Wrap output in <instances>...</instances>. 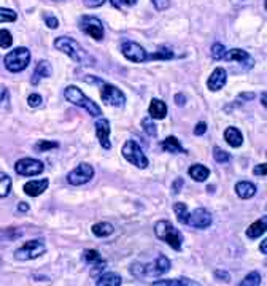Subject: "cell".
Listing matches in <instances>:
<instances>
[{"mask_svg":"<svg viewBox=\"0 0 267 286\" xmlns=\"http://www.w3.org/2000/svg\"><path fill=\"white\" fill-rule=\"evenodd\" d=\"M64 97L70 102V104L77 105L79 108H83V110H86L91 114V116L99 118L100 114H102L100 107L95 104V102L91 100L89 97L84 95L81 93V89H78L77 86H67V88L64 89Z\"/></svg>","mask_w":267,"mask_h":286,"instance_id":"6da1fadb","label":"cell"},{"mask_svg":"<svg viewBox=\"0 0 267 286\" xmlns=\"http://www.w3.org/2000/svg\"><path fill=\"white\" fill-rule=\"evenodd\" d=\"M155 234L159 240L166 242L169 247L180 251L183 245V236L170 221H159L155 224Z\"/></svg>","mask_w":267,"mask_h":286,"instance_id":"7a4b0ae2","label":"cell"},{"mask_svg":"<svg viewBox=\"0 0 267 286\" xmlns=\"http://www.w3.org/2000/svg\"><path fill=\"white\" fill-rule=\"evenodd\" d=\"M3 62H5V67H7L10 72H13V73L22 72L31 62V51L24 47L15 48L3 57Z\"/></svg>","mask_w":267,"mask_h":286,"instance_id":"3957f363","label":"cell"},{"mask_svg":"<svg viewBox=\"0 0 267 286\" xmlns=\"http://www.w3.org/2000/svg\"><path fill=\"white\" fill-rule=\"evenodd\" d=\"M54 48L62 51L64 54H67L70 57V59H73L75 62H84L86 59H89L86 51H84L79 45L75 42L73 38H69V37H59L54 40Z\"/></svg>","mask_w":267,"mask_h":286,"instance_id":"277c9868","label":"cell"},{"mask_svg":"<svg viewBox=\"0 0 267 286\" xmlns=\"http://www.w3.org/2000/svg\"><path fill=\"white\" fill-rule=\"evenodd\" d=\"M45 251H47L45 240L43 238H33V240H29V242H26L21 248H18L15 251V259L16 261L35 259V257L42 256Z\"/></svg>","mask_w":267,"mask_h":286,"instance_id":"5b68a950","label":"cell"},{"mask_svg":"<svg viewBox=\"0 0 267 286\" xmlns=\"http://www.w3.org/2000/svg\"><path fill=\"white\" fill-rule=\"evenodd\" d=\"M123 156L127 159L130 164H134L139 169H146L148 167V158L145 156V153L141 151L140 145L135 140H127L123 146Z\"/></svg>","mask_w":267,"mask_h":286,"instance_id":"8992f818","label":"cell"},{"mask_svg":"<svg viewBox=\"0 0 267 286\" xmlns=\"http://www.w3.org/2000/svg\"><path fill=\"white\" fill-rule=\"evenodd\" d=\"M100 99L105 102L107 105L121 108L126 104V95L121 93V89H118L113 84H102L100 88Z\"/></svg>","mask_w":267,"mask_h":286,"instance_id":"52a82bcc","label":"cell"},{"mask_svg":"<svg viewBox=\"0 0 267 286\" xmlns=\"http://www.w3.org/2000/svg\"><path fill=\"white\" fill-rule=\"evenodd\" d=\"M45 169V164L38 159L33 158H22L18 162L15 164L16 174H19L22 176H35L40 175Z\"/></svg>","mask_w":267,"mask_h":286,"instance_id":"ba28073f","label":"cell"},{"mask_svg":"<svg viewBox=\"0 0 267 286\" xmlns=\"http://www.w3.org/2000/svg\"><path fill=\"white\" fill-rule=\"evenodd\" d=\"M79 29L88 33L89 37H93L94 40L100 42L104 38V26H102V21L95 16H83L79 18Z\"/></svg>","mask_w":267,"mask_h":286,"instance_id":"9c48e42d","label":"cell"},{"mask_svg":"<svg viewBox=\"0 0 267 286\" xmlns=\"http://www.w3.org/2000/svg\"><path fill=\"white\" fill-rule=\"evenodd\" d=\"M94 176V169L93 165H89L86 162L77 165L75 169H73L69 175H67V181L70 183L73 186H79V185H84V183H88L91 178Z\"/></svg>","mask_w":267,"mask_h":286,"instance_id":"30bf717a","label":"cell"},{"mask_svg":"<svg viewBox=\"0 0 267 286\" xmlns=\"http://www.w3.org/2000/svg\"><path fill=\"white\" fill-rule=\"evenodd\" d=\"M121 51H123V56L132 62H145L148 59V54H146L143 47H140V45L135 42H124Z\"/></svg>","mask_w":267,"mask_h":286,"instance_id":"8fae6325","label":"cell"},{"mask_svg":"<svg viewBox=\"0 0 267 286\" xmlns=\"http://www.w3.org/2000/svg\"><path fill=\"white\" fill-rule=\"evenodd\" d=\"M186 224H189L191 227L196 229H207L212 224V215L205 208H196L194 211H191L188 215V221Z\"/></svg>","mask_w":267,"mask_h":286,"instance_id":"7c38bea8","label":"cell"},{"mask_svg":"<svg viewBox=\"0 0 267 286\" xmlns=\"http://www.w3.org/2000/svg\"><path fill=\"white\" fill-rule=\"evenodd\" d=\"M169 270H170V261L164 254H159L153 264H146L145 266V275L159 277V275L167 273Z\"/></svg>","mask_w":267,"mask_h":286,"instance_id":"4fadbf2b","label":"cell"},{"mask_svg":"<svg viewBox=\"0 0 267 286\" xmlns=\"http://www.w3.org/2000/svg\"><path fill=\"white\" fill-rule=\"evenodd\" d=\"M95 135H97V139L100 142L102 148H105V150H110L111 148V142H110V123L107 121L105 118H100L95 121Z\"/></svg>","mask_w":267,"mask_h":286,"instance_id":"5bb4252c","label":"cell"},{"mask_svg":"<svg viewBox=\"0 0 267 286\" xmlns=\"http://www.w3.org/2000/svg\"><path fill=\"white\" fill-rule=\"evenodd\" d=\"M223 59H226V61H237V62H240V64L245 68H253V65H254L253 57L250 56L247 51L238 49V48L226 51L224 56H223Z\"/></svg>","mask_w":267,"mask_h":286,"instance_id":"9a60e30c","label":"cell"},{"mask_svg":"<svg viewBox=\"0 0 267 286\" xmlns=\"http://www.w3.org/2000/svg\"><path fill=\"white\" fill-rule=\"evenodd\" d=\"M226 81H228V73H226L224 68L218 67L212 72V75H210L207 81V86L210 91H220L226 84Z\"/></svg>","mask_w":267,"mask_h":286,"instance_id":"2e32d148","label":"cell"},{"mask_svg":"<svg viewBox=\"0 0 267 286\" xmlns=\"http://www.w3.org/2000/svg\"><path fill=\"white\" fill-rule=\"evenodd\" d=\"M48 185H49L48 178L27 181L26 185H24V192L27 194V196H31V197H37V196H40L42 192L47 191Z\"/></svg>","mask_w":267,"mask_h":286,"instance_id":"e0dca14e","label":"cell"},{"mask_svg":"<svg viewBox=\"0 0 267 286\" xmlns=\"http://www.w3.org/2000/svg\"><path fill=\"white\" fill-rule=\"evenodd\" d=\"M51 73H53V68H51L49 62L40 61L37 64V67H35V72H33V75H32V84L37 86L40 83V79L51 77Z\"/></svg>","mask_w":267,"mask_h":286,"instance_id":"ac0fdd59","label":"cell"},{"mask_svg":"<svg viewBox=\"0 0 267 286\" xmlns=\"http://www.w3.org/2000/svg\"><path fill=\"white\" fill-rule=\"evenodd\" d=\"M148 113H150L151 119H164L167 114V105L164 104L162 100L153 99L150 104V108H148Z\"/></svg>","mask_w":267,"mask_h":286,"instance_id":"d6986e66","label":"cell"},{"mask_svg":"<svg viewBox=\"0 0 267 286\" xmlns=\"http://www.w3.org/2000/svg\"><path fill=\"white\" fill-rule=\"evenodd\" d=\"M236 192L240 199H250L256 194V186L251 181H240L236 185Z\"/></svg>","mask_w":267,"mask_h":286,"instance_id":"ffe728a7","label":"cell"},{"mask_svg":"<svg viewBox=\"0 0 267 286\" xmlns=\"http://www.w3.org/2000/svg\"><path fill=\"white\" fill-rule=\"evenodd\" d=\"M224 139L232 148H238L243 143V135L237 127H228L224 130Z\"/></svg>","mask_w":267,"mask_h":286,"instance_id":"44dd1931","label":"cell"},{"mask_svg":"<svg viewBox=\"0 0 267 286\" xmlns=\"http://www.w3.org/2000/svg\"><path fill=\"white\" fill-rule=\"evenodd\" d=\"M266 226H267V218H266V216H263V218L258 220V221H254L253 224L247 229V236L250 238H258V237H261L266 232Z\"/></svg>","mask_w":267,"mask_h":286,"instance_id":"7402d4cb","label":"cell"},{"mask_svg":"<svg viewBox=\"0 0 267 286\" xmlns=\"http://www.w3.org/2000/svg\"><path fill=\"white\" fill-rule=\"evenodd\" d=\"M161 148H162L164 151H167V153H173V154L186 153L185 148L180 145V142H178L177 137H167V139L161 143Z\"/></svg>","mask_w":267,"mask_h":286,"instance_id":"603a6c76","label":"cell"},{"mask_svg":"<svg viewBox=\"0 0 267 286\" xmlns=\"http://www.w3.org/2000/svg\"><path fill=\"white\" fill-rule=\"evenodd\" d=\"M188 174H189V176L192 180L205 181L208 178V175H210V170L205 167V165H202V164H194V165H191V167H189Z\"/></svg>","mask_w":267,"mask_h":286,"instance_id":"cb8c5ba5","label":"cell"},{"mask_svg":"<svg viewBox=\"0 0 267 286\" xmlns=\"http://www.w3.org/2000/svg\"><path fill=\"white\" fill-rule=\"evenodd\" d=\"M97 286H119L123 285V278L118 275V273H104V275L97 277V282H95Z\"/></svg>","mask_w":267,"mask_h":286,"instance_id":"d4e9b609","label":"cell"},{"mask_svg":"<svg viewBox=\"0 0 267 286\" xmlns=\"http://www.w3.org/2000/svg\"><path fill=\"white\" fill-rule=\"evenodd\" d=\"M113 226L110 222H97V224L93 226V234L95 237H109L113 234Z\"/></svg>","mask_w":267,"mask_h":286,"instance_id":"484cf974","label":"cell"},{"mask_svg":"<svg viewBox=\"0 0 267 286\" xmlns=\"http://www.w3.org/2000/svg\"><path fill=\"white\" fill-rule=\"evenodd\" d=\"M173 211H175V215H177L178 222H181V224H186V221H188V215H189L188 205L183 204V202H177L173 205Z\"/></svg>","mask_w":267,"mask_h":286,"instance_id":"4316f807","label":"cell"},{"mask_svg":"<svg viewBox=\"0 0 267 286\" xmlns=\"http://www.w3.org/2000/svg\"><path fill=\"white\" fill-rule=\"evenodd\" d=\"M11 191V178L3 174V172H0V197H7Z\"/></svg>","mask_w":267,"mask_h":286,"instance_id":"83f0119b","label":"cell"},{"mask_svg":"<svg viewBox=\"0 0 267 286\" xmlns=\"http://www.w3.org/2000/svg\"><path fill=\"white\" fill-rule=\"evenodd\" d=\"M153 285L155 286H183V285H197L196 282H191V280H186V278H178V280H157V282H153Z\"/></svg>","mask_w":267,"mask_h":286,"instance_id":"f1b7e54d","label":"cell"},{"mask_svg":"<svg viewBox=\"0 0 267 286\" xmlns=\"http://www.w3.org/2000/svg\"><path fill=\"white\" fill-rule=\"evenodd\" d=\"M150 57L151 59H166V61H169V59H172L173 57V51L170 48H167V47H161L156 53H153L151 56H148V59Z\"/></svg>","mask_w":267,"mask_h":286,"instance_id":"f546056e","label":"cell"},{"mask_svg":"<svg viewBox=\"0 0 267 286\" xmlns=\"http://www.w3.org/2000/svg\"><path fill=\"white\" fill-rule=\"evenodd\" d=\"M213 158H215V161L220 162V164H228L231 161V154L226 153L224 150H221L220 146L213 148Z\"/></svg>","mask_w":267,"mask_h":286,"instance_id":"4dcf8cb0","label":"cell"},{"mask_svg":"<svg viewBox=\"0 0 267 286\" xmlns=\"http://www.w3.org/2000/svg\"><path fill=\"white\" fill-rule=\"evenodd\" d=\"M54 148H59V143L58 142H49V140H38L37 145H35V150L40 153H45L48 150H54Z\"/></svg>","mask_w":267,"mask_h":286,"instance_id":"1f68e13d","label":"cell"},{"mask_svg":"<svg viewBox=\"0 0 267 286\" xmlns=\"http://www.w3.org/2000/svg\"><path fill=\"white\" fill-rule=\"evenodd\" d=\"M16 18H18V15H16L13 10L0 7V22H13L16 21Z\"/></svg>","mask_w":267,"mask_h":286,"instance_id":"d6a6232c","label":"cell"},{"mask_svg":"<svg viewBox=\"0 0 267 286\" xmlns=\"http://www.w3.org/2000/svg\"><path fill=\"white\" fill-rule=\"evenodd\" d=\"M13 43V37L7 29H0V48H10Z\"/></svg>","mask_w":267,"mask_h":286,"instance_id":"836d02e7","label":"cell"},{"mask_svg":"<svg viewBox=\"0 0 267 286\" xmlns=\"http://www.w3.org/2000/svg\"><path fill=\"white\" fill-rule=\"evenodd\" d=\"M141 127L148 135L155 137L157 134V129H156V124L151 121V118H143L141 119Z\"/></svg>","mask_w":267,"mask_h":286,"instance_id":"e575fe53","label":"cell"},{"mask_svg":"<svg viewBox=\"0 0 267 286\" xmlns=\"http://www.w3.org/2000/svg\"><path fill=\"white\" fill-rule=\"evenodd\" d=\"M251 286V285H261V275L258 272H253V273H248L240 282V286Z\"/></svg>","mask_w":267,"mask_h":286,"instance_id":"d590c367","label":"cell"},{"mask_svg":"<svg viewBox=\"0 0 267 286\" xmlns=\"http://www.w3.org/2000/svg\"><path fill=\"white\" fill-rule=\"evenodd\" d=\"M83 257L89 262V264H94V262H99L102 259L100 253L99 251H95V250H86L83 253Z\"/></svg>","mask_w":267,"mask_h":286,"instance_id":"8d00e7d4","label":"cell"},{"mask_svg":"<svg viewBox=\"0 0 267 286\" xmlns=\"http://www.w3.org/2000/svg\"><path fill=\"white\" fill-rule=\"evenodd\" d=\"M10 105V91L3 86H0V107L7 108Z\"/></svg>","mask_w":267,"mask_h":286,"instance_id":"74e56055","label":"cell"},{"mask_svg":"<svg viewBox=\"0 0 267 286\" xmlns=\"http://www.w3.org/2000/svg\"><path fill=\"white\" fill-rule=\"evenodd\" d=\"M224 53H226V48L221 43H215L212 47V57L213 59H223Z\"/></svg>","mask_w":267,"mask_h":286,"instance_id":"f35d334b","label":"cell"},{"mask_svg":"<svg viewBox=\"0 0 267 286\" xmlns=\"http://www.w3.org/2000/svg\"><path fill=\"white\" fill-rule=\"evenodd\" d=\"M130 273H132L134 277H145V266L143 264H139V262H135V264L130 266Z\"/></svg>","mask_w":267,"mask_h":286,"instance_id":"ab89813d","label":"cell"},{"mask_svg":"<svg viewBox=\"0 0 267 286\" xmlns=\"http://www.w3.org/2000/svg\"><path fill=\"white\" fill-rule=\"evenodd\" d=\"M153 7H155L157 11H164L170 7V0H151Z\"/></svg>","mask_w":267,"mask_h":286,"instance_id":"60d3db41","label":"cell"},{"mask_svg":"<svg viewBox=\"0 0 267 286\" xmlns=\"http://www.w3.org/2000/svg\"><path fill=\"white\" fill-rule=\"evenodd\" d=\"M42 102H43L42 95H38V94H31L29 99H27V104H29V107H33V108L42 105Z\"/></svg>","mask_w":267,"mask_h":286,"instance_id":"b9f144b4","label":"cell"},{"mask_svg":"<svg viewBox=\"0 0 267 286\" xmlns=\"http://www.w3.org/2000/svg\"><path fill=\"white\" fill-rule=\"evenodd\" d=\"M45 22H47V26H48L49 29H56V27H59V21H58V18H54V16H53V15H49V13L45 15Z\"/></svg>","mask_w":267,"mask_h":286,"instance_id":"7bdbcfd3","label":"cell"},{"mask_svg":"<svg viewBox=\"0 0 267 286\" xmlns=\"http://www.w3.org/2000/svg\"><path fill=\"white\" fill-rule=\"evenodd\" d=\"M105 3V0H84V5L89 8H97Z\"/></svg>","mask_w":267,"mask_h":286,"instance_id":"ee69618b","label":"cell"},{"mask_svg":"<svg viewBox=\"0 0 267 286\" xmlns=\"http://www.w3.org/2000/svg\"><path fill=\"white\" fill-rule=\"evenodd\" d=\"M207 132V124L205 123H199L196 124V127H194V135H204Z\"/></svg>","mask_w":267,"mask_h":286,"instance_id":"f6af8a7d","label":"cell"},{"mask_svg":"<svg viewBox=\"0 0 267 286\" xmlns=\"http://www.w3.org/2000/svg\"><path fill=\"white\" fill-rule=\"evenodd\" d=\"M215 278L223 280V282H229V273L226 270H215Z\"/></svg>","mask_w":267,"mask_h":286,"instance_id":"bcb514c9","label":"cell"},{"mask_svg":"<svg viewBox=\"0 0 267 286\" xmlns=\"http://www.w3.org/2000/svg\"><path fill=\"white\" fill-rule=\"evenodd\" d=\"M185 185V181H183V178H177L173 181V185H172V191H173V194H178L180 192V190H181V186Z\"/></svg>","mask_w":267,"mask_h":286,"instance_id":"7dc6e473","label":"cell"},{"mask_svg":"<svg viewBox=\"0 0 267 286\" xmlns=\"http://www.w3.org/2000/svg\"><path fill=\"white\" fill-rule=\"evenodd\" d=\"M254 175L256 176H266V164H259V165H256V167H254Z\"/></svg>","mask_w":267,"mask_h":286,"instance_id":"c3c4849f","label":"cell"},{"mask_svg":"<svg viewBox=\"0 0 267 286\" xmlns=\"http://www.w3.org/2000/svg\"><path fill=\"white\" fill-rule=\"evenodd\" d=\"M175 104H177L178 107H183L186 104V97L183 94H177L175 95Z\"/></svg>","mask_w":267,"mask_h":286,"instance_id":"681fc988","label":"cell"},{"mask_svg":"<svg viewBox=\"0 0 267 286\" xmlns=\"http://www.w3.org/2000/svg\"><path fill=\"white\" fill-rule=\"evenodd\" d=\"M121 5H126V7H132V5L137 3V0H119Z\"/></svg>","mask_w":267,"mask_h":286,"instance_id":"f907efd6","label":"cell"},{"mask_svg":"<svg viewBox=\"0 0 267 286\" xmlns=\"http://www.w3.org/2000/svg\"><path fill=\"white\" fill-rule=\"evenodd\" d=\"M253 97H254L253 93H243V94H240V99H245V100H251Z\"/></svg>","mask_w":267,"mask_h":286,"instance_id":"816d5d0a","label":"cell"},{"mask_svg":"<svg viewBox=\"0 0 267 286\" xmlns=\"http://www.w3.org/2000/svg\"><path fill=\"white\" fill-rule=\"evenodd\" d=\"M18 210H19V211H27V210H29V205H27L26 202H21V204L18 205Z\"/></svg>","mask_w":267,"mask_h":286,"instance_id":"f5cc1de1","label":"cell"},{"mask_svg":"<svg viewBox=\"0 0 267 286\" xmlns=\"http://www.w3.org/2000/svg\"><path fill=\"white\" fill-rule=\"evenodd\" d=\"M261 251H263V254L267 253V240H263V245H261Z\"/></svg>","mask_w":267,"mask_h":286,"instance_id":"db71d44e","label":"cell"},{"mask_svg":"<svg viewBox=\"0 0 267 286\" xmlns=\"http://www.w3.org/2000/svg\"><path fill=\"white\" fill-rule=\"evenodd\" d=\"M261 100H263L261 104H263V105L266 107V93H263V95H261Z\"/></svg>","mask_w":267,"mask_h":286,"instance_id":"11a10c76","label":"cell"},{"mask_svg":"<svg viewBox=\"0 0 267 286\" xmlns=\"http://www.w3.org/2000/svg\"><path fill=\"white\" fill-rule=\"evenodd\" d=\"M56 2H59V0H56Z\"/></svg>","mask_w":267,"mask_h":286,"instance_id":"9f6ffc18","label":"cell"},{"mask_svg":"<svg viewBox=\"0 0 267 286\" xmlns=\"http://www.w3.org/2000/svg\"><path fill=\"white\" fill-rule=\"evenodd\" d=\"M0 264H2V261H0Z\"/></svg>","mask_w":267,"mask_h":286,"instance_id":"6f0895ef","label":"cell"}]
</instances>
